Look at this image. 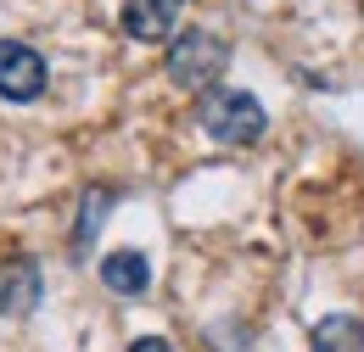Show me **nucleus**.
Instances as JSON below:
<instances>
[{
    "label": "nucleus",
    "instance_id": "f257e3e1",
    "mask_svg": "<svg viewBox=\"0 0 364 352\" xmlns=\"http://www.w3.org/2000/svg\"><path fill=\"white\" fill-rule=\"evenodd\" d=\"M196 123L208 129V140H219V145H258L264 129H269V112H264L258 95H247V89L213 84V89H202V101H196Z\"/></svg>",
    "mask_w": 364,
    "mask_h": 352
},
{
    "label": "nucleus",
    "instance_id": "f03ea898",
    "mask_svg": "<svg viewBox=\"0 0 364 352\" xmlns=\"http://www.w3.org/2000/svg\"><path fill=\"white\" fill-rule=\"evenodd\" d=\"M225 62H230V45L213 28H185L168 45V79L185 89H213L219 73H225Z\"/></svg>",
    "mask_w": 364,
    "mask_h": 352
},
{
    "label": "nucleus",
    "instance_id": "7ed1b4c3",
    "mask_svg": "<svg viewBox=\"0 0 364 352\" xmlns=\"http://www.w3.org/2000/svg\"><path fill=\"white\" fill-rule=\"evenodd\" d=\"M46 84H50V67L34 45L28 40H0V101L28 106V101L46 95Z\"/></svg>",
    "mask_w": 364,
    "mask_h": 352
},
{
    "label": "nucleus",
    "instance_id": "20e7f679",
    "mask_svg": "<svg viewBox=\"0 0 364 352\" xmlns=\"http://www.w3.org/2000/svg\"><path fill=\"white\" fill-rule=\"evenodd\" d=\"M180 11H185V0H124V34L140 45H157V40H168L174 34V23H180Z\"/></svg>",
    "mask_w": 364,
    "mask_h": 352
},
{
    "label": "nucleus",
    "instance_id": "39448f33",
    "mask_svg": "<svg viewBox=\"0 0 364 352\" xmlns=\"http://www.w3.org/2000/svg\"><path fill=\"white\" fill-rule=\"evenodd\" d=\"M40 308V263L34 258H11L0 268V313L6 319H23V313Z\"/></svg>",
    "mask_w": 364,
    "mask_h": 352
},
{
    "label": "nucleus",
    "instance_id": "423d86ee",
    "mask_svg": "<svg viewBox=\"0 0 364 352\" xmlns=\"http://www.w3.org/2000/svg\"><path fill=\"white\" fill-rule=\"evenodd\" d=\"M101 285H107V291H118V297H140V291L151 285V263L140 258L135 246L107 252V258H101Z\"/></svg>",
    "mask_w": 364,
    "mask_h": 352
},
{
    "label": "nucleus",
    "instance_id": "0eeeda50",
    "mask_svg": "<svg viewBox=\"0 0 364 352\" xmlns=\"http://www.w3.org/2000/svg\"><path fill=\"white\" fill-rule=\"evenodd\" d=\"M309 352H364V324H359V319H348V313H331V319H319V324H314Z\"/></svg>",
    "mask_w": 364,
    "mask_h": 352
},
{
    "label": "nucleus",
    "instance_id": "6e6552de",
    "mask_svg": "<svg viewBox=\"0 0 364 352\" xmlns=\"http://www.w3.org/2000/svg\"><path fill=\"white\" fill-rule=\"evenodd\" d=\"M107 207H112L107 190H90V196H85V207H79L85 219H79V229H73V246H90V235H95V224L107 219Z\"/></svg>",
    "mask_w": 364,
    "mask_h": 352
},
{
    "label": "nucleus",
    "instance_id": "1a4fd4ad",
    "mask_svg": "<svg viewBox=\"0 0 364 352\" xmlns=\"http://www.w3.org/2000/svg\"><path fill=\"white\" fill-rule=\"evenodd\" d=\"M129 352H174L163 336H140V341H129Z\"/></svg>",
    "mask_w": 364,
    "mask_h": 352
}]
</instances>
